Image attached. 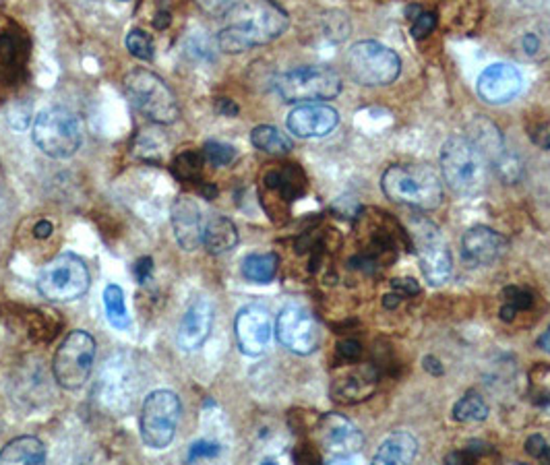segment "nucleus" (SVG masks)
Wrapping results in <instances>:
<instances>
[{"mask_svg":"<svg viewBox=\"0 0 550 465\" xmlns=\"http://www.w3.org/2000/svg\"><path fill=\"white\" fill-rule=\"evenodd\" d=\"M226 17L228 25L220 31L218 46L228 54L270 44L288 29L286 11L273 0H238Z\"/></svg>","mask_w":550,"mask_h":465,"instance_id":"f257e3e1","label":"nucleus"},{"mask_svg":"<svg viewBox=\"0 0 550 465\" xmlns=\"http://www.w3.org/2000/svg\"><path fill=\"white\" fill-rule=\"evenodd\" d=\"M381 188L393 203L422 212H432L443 201L441 180L429 166H391L385 170Z\"/></svg>","mask_w":550,"mask_h":465,"instance_id":"f03ea898","label":"nucleus"},{"mask_svg":"<svg viewBox=\"0 0 550 465\" xmlns=\"http://www.w3.org/2000/svg\"><path fill=\"white\" fill-rule=\"evenodd\" d=\"M441 172L451 191L474 195L487 182V155L466 137H451L441 149Z\"/></svg>","mask_w":550,"mask_h":465,"instance_id":"7ed1b4c3","label":"nucleus"},{"mask_svg":"<svg viewBox=\"0 0 550 465\" xmlns=\"http://www.w3.org/2000/svg\"><path fill=\"white\" fill-rule=\"evenodd\" d=\"M124 91L130 104L155 124H172L179 120L180 108L174 91L163 79L147 69H135L124 77Z\"/></svg>","mask_w":550,"mask_h":465,"instance_id":"20e7f679","label":"nucleus"},{"mask_svg":"<svg viewBox=\"0 0 550 465\" xmlns=\"http://www.w3.org/2000/svg\"><path fill=\"white\" fill-rule=\"evenodd\" d=\"M91 275L81 257L62 253L44 265L38 278V290L52 303H73L89 290Z\"/></svg>","mask_w":550,"mask_h":465,"instance_id":"39448f33","label":"nucleus"},{"mask_svg":"<svg viewBox=\"0 0 550 465\" xmlns=\"http://www.w3.org/2000/svg\"><path fill=\"white\" fill-rule=\"evenodd\" d=\"M31 137L42 154L67 160L81 147V122L69 110L48 108L36 116Z\"/></svg>","mask_w":550,"mask_h":465,"instance_id":"423d86ee","label":"nucleus"},{"mask_svg":"<svg viewBox=\"0 0 550 465\" xmlns=\"http://www.w3.org/2000/svg\"><path fill=\"white\" fill-rule=\"evenodd\" d=\"M96 362V339L88 331H71L58 345L52 360L56 383L62 389L75 391L89 381Z\"/></svg>","mask_w":550,"mask_h":465,"instance_id":"0eeeda50","label":"nucleus"},{"mask_svg":"<svg viewBox=\"0 0 550 465\" xmlns=\"http://www.w3.org/2000/svg\"><path fill=\"white\" fill-rule=\"evenodd\" d=\"M346 62H348L350 75L360 85H371V87L393 83L402 71V61L396 52L375 39H362L354 44L346 56Z\"/></svg>","mask_w":550,"mask_h":465,"instance_id":"6e6552de","label":"nucleus"},{"mask_svg":"<svg viewBox=\"0 0 550 465\" xmlns=\"http://www.w3.org/2000/svg\"><path fill=\"white\" fill-rule=\"evenodd\" d=\"M275 89L290 104L333 100L342 91V79L327 67H300L281 75Z\"/></svg>","mask_w":550,"mask_h":465,"instance_id":"1a4fd4ad","label":"nucleus"},{"mask_svg":"<svg viewBox=\"0 0 550 465\" xmlns=\"http://www.w3.org/2000/svg\"><path fill=\"white\" fill-rule=\"evenodd\" d=\"M180 420V399L168 389L149 393L141 410V436L152 449H166L174 441Z\"/></svg>","mask_w":550,"mask_h":465,"instance_id":"9d476101","label":"nucleus"},{"mask_svg":"<svg viewBox=\"0 0 550 465\" xmlns=\"http://www.w3.org/2000/svg\"><path fill=\"white\" fill-rule=\"evenodd\" d=\"M275 331H278L279 344L294 353H300V356L312 353L321 342L317 320L304 306L298 304L286 306L279 312Z\"/></svg>","mask_w":550,"mask_h":465,"instance_id":"9b49d317","label":"nucleus"},{"mask_svg":"<svg viewBox=\"0 0 550 465\" xmlns=\"http://www.w3.org/2000/svg\"><path fill=\"white\" fill-rule=\"evenodd\" d=\"M31 44L23 28L0 15V85H15L25 75Z\"/></svg>","mask_w":550,"mask_h":465,"instance_id":"f8f14e48","label":"nucleus"},{"mask_svg":"<svg viewBox=\"0 0 550 465\" xmlns=\"http://www.w3.org/2000/svg\"><path fill=\"white\" fill-rule=\"evenodd\" d=\"M135 391L137 385L133 378V369H130L129 362H124L122 356L110 358L106 369L102 370L100 383L96 387L104 408L114 411V414H124V411H129V408H133Z\"/></svg>","mask_w":550,"mask_h":465,"instance_id":"ddd939ff","label":"nucleus"},{"mask_svg":"<svg viewBox=\"0 0 550 465\" xmlns=\"http://www.w3.org/2000/svg\"><path fill=\"white\" fill-rule=\"evenodd\" d=\"M418 257H421V270L424 279L430 286H441L451 278L454 261L451 253L445 246L441 234L435 226L424 224L418 228Z\"/></svg>","mask_w":550,"mask_h":465,"instance_id":"4468645a","label":"nucleus"},{"mask_svg":"<svg viewBox=\"0 0 550 465\" xmlns=\"http://www.w3.org/2000/svg\"><path fill=\"white\" fill-rule=\"evenodd\" d=\"M317 438L321 449L333 460H346L362 449L364 438L350 420L339 414H327L319 420Z\"/></svg>","mask_w":550,"mask_h":465,"instance_id":"2eb2a0df","label":"nucleus"},{"mask_svg":"<svg viewBox=\"0 0 550 465\" xmlns=\"http://www.w3.org/2000/svg\"><path fill=\"white\" fill-rule=\"evenodd\" d=\"M234 333L238 348L246 356L263 353L271 339V317L270 311L261 304H248L240 309L234 320Z\"/></svg>","mask_w":550,"mask_h":465,"instance_id":"dca6fc26","label":"nucleus"},{"mask_svg":"<svg viewBox=\"0 0 550 465\" xmlns=\"http://www.w3.org/2000/svg\"><path fill=\"white\" fill-rule=\"evenodd\" d=\"M523 87V77L513 64L496 62L484 69V73L478 79V95L487 104L499 106L507 104L513 97L520 95Z\"/></svg>","mask_w":550,"mask_h":465,"instance_id":"f3484780","label":"nucleus"},{"mask_svg":"<svg viewBox=\"0 0 550 465\" xmlns=\"http://www.w3.org/2000/svg\"><path fill=\"white\" fill-rule=\"evenodd\" d=\"M339 124L338 110L325 104H304L292 110L288 116V129L290 133L303 139H317V137H327Z\"/></svg>","mask_w":550,"mask_h":465,"instance_id":"a211bd4d","label":"nucleus"},{"mask_svg":"<svg viewBox=\"0 0 550 465\" xmlns=\"http://www.w3.org/2000/svg\"><path fill=\"white\" fill-rule=\"evenodd\" d=\"M505 238L493 228L474 226L462 238V257L470 267H487L505 253Z\"/></svg>","mask_w":550,"mask_h":465,"instance_id":"6ab92c4d","label":"nucleus"},{"mask_svg":"<svg viewBox=\"0 0 550 465\" xmlns=\"http://www.w3.org/2000/svg\"><path fill=\"white\" fill-rule=\"evenodd\" d=\"M213 327V304L207 298H196L182 314L179 325V345L185 352L199 350Z\"/></svg>","mask_w":550,"mask_h":465,"instance_id":"aec40b11","label":"nucleus"},{"mask_svg":"<svg viewBox=\"0 0 550 465\" xmlns=\"http://www.w3.org/2000/svg\"><path fill=\"white\" fill-rule=\"evenodd\" d=\"M170 213H172L174 236L180 248L191 253L196 246L203 245V228L205 226H203L201 209L193 199H188V196L176 199Z\"/></svg>","mask_w":550,"mask_h":465,"instance_id":"412c9836","label":"nucleus"},{"mask_svg":"<svg viewBox=\"0 0 550 465\" xmlns=\"http://www.w3.org/2000/svg\"><path fill=\"white\" fill-rule=\"evenodd\" d=\"M418 453V441L410 432H393L379 447L375 455V463H385V465H399V463H410L414 461V457Z\"/></svg>","mask_w":550,"mask_h":465,"instance_id":"4be33fe9","label":"nucleus"},{"mask_svg":"<svg viewBox=\"0 0 550 465\" xmlns=\"http://www.w3.org/2000/svg\"><path fill=\"white\" fill-rule=\"evenodd\" d=\"M304 174L303 170L294 166V163H290V166H284V168H278V170H270L263 176V187L267 188L270 193H275L279 195L281 199H288V201H294L296 196H300L304 193Z\"/></svg>","mask_w":550,"mask_h":465,"instance_id":"5701e85b","label":"nucleus"},{"mask_svg":"<svg viewBox=\"0 0 550 465\" xmlns=\"http://www.w3.org/2000/svg\"><path fill=\"white\" fill-rule=\"evenodd\" d=\"M203 245L212 254L230 253L238 245V230H236L234 221L224 218V215H215V218L209 220L203 228Z\"/></svg>","mask_w":550,"mask_h":465,"instance_id":"b1692460","label":"nucleus"},{"mask_svg":"<svg viewBox=\"0 0 550 465\" xmlns=\"http://www.w3.org/2000/svg\"><path fill=\"white\" fill-rule=\"evenodd\" d=\"M46 461V447L38 436H19L6 443L0 451V463L11 465H39Z\"/></svg>","mask_w":550,"mask_h":465,"instance_id":"393cba45","label":"nucleus"},{"mask_svg":"<svg viewBox=\"0 0 550 465\" xmlns=\"http://www.w3.org/2000/svg\"><path fill=\"white\" fill-rule=\"evenodd\" d=\"M377 377L372 369H356L342 381H338L336 387H333V395L344 399V402H356V399H362L366 393H371L375 387Z\"/></svg>","mask_w":550,"mask_h":465,"instance_id":"a878e982","label":"nucleus"},{"mask_svg":"<svg viewBox=\"0 0 550 465\" xmlns=\"http://www.w3.org/2000/svg\"><path fill=\"white\" fill-rule=\"evenodd\" d=\"M278 254H248V257L242 261V275H245L248 281H254V284H270L275 278V273H278Z\"/></svg>","mask_w":550,"mask_h":465,"instance_id":"bb28decb","label":"nucleus"},{"mask_svg":"<svg viewBox=\"0 0 550 465\" xmlns=\"http://www.w3.org/2000/svg\"><path fill=\"white\" fill-rule=\"evenodd\" d=\"M251 141L254 147L261 149V152L271 155H284L292 149V141L288 139L279 129L271 127V124H261V127L253 129Z\"/></svg>","mask_w":550,"mask_h":465,"instance_id":"cd10ccee","label":"nucleus"},{"mask_svg":"<svg viewBox=\"0 0 550 465\" xmlns=\"http://www.w3.org/2000/svg\"><path fill=\"white\" fill-rule=\"evenodd\" d=\"M104 306H106L108 320L112 323L116 329H129L130 317L127 311V303H124V292L121 286L110 284L104 290Z\"/></svg>","mask_w":550,"mask_h":465,"instance_id":"c85d7f7f","label":"nucleus"},{"mask_svg":"<svg viewBox=\"0 0 550 465\" xmlns=\"http://www.w3.org/2000/svg\"><path fill=\"white\" fill-rule=\"evenodd\" d=\"M488 416V405L478 393H468L454 405V418L457 422H482Z\"/></svg>","mask_w":550,"mask_h":465,"instance_id":"c756f323","label":"nucleus"},{"mask_svg":"<svg viewBox=\"0 0 550 465\" xmlns=\"http://www.w3.org/2000/svg\"><path fill=\"white\" fill-rule=\"evenodd\" d=\"M201 168H203V155L196 152L180 154L172 163V172L176 174V179L180 180H196L201 176Z\"/></svg>","mask_w":550,"mask_h":465,"instance_id":"7c9ffc66","label":"nucleus"},{"mask_svg":"<svg viewBox=\"0 0 550 465\" xmlns=\"http://www.w3.org/2000/svg\"><path fill=\"white\" fill-rule=\"evenodd\" d=\"M124 44H127V50L130 54L139 58V61H152L155 54L152 36H147L146 31L141 29H130L127 34V39H124Z\"/></svg>","mask_w":550,"mask_h":465,"instance_id":"2f4dec72","label":"nucleus"},{"mask_svg":"<svg viewBox=\"0 0 550 465\" xmlns=\"http://www.w3.org/2000/svg\"><path fill=\"white\" fill-rule=\"evenodd\" d=\"M203 157L215 168H224L236 160V149L220 141H207L203 147Z\"/></svg>","mask_w":550,"mask_h":465,"instance_id":"473e14b6","label":"nucleus"},{"mask_svg":"<svg viewBox=\"0 0 550 465\" xmlns=\"http://www.w3.org/2000/svg\"><path fill=\"white\" fill-rule=\"evenodd\" d=\"M495 163H496V172H499V176L507 182V185H513V182L521 179L523 166H521V160L517 155L501 152L499 155L495 157Z\"/></svg>","mask_w":550,"mask_h":465,"instance_id":"72a5a7b5","label":"nucleus"},{"mask_svg":"<svg viewBox=\"0 0 550 465\" xmlns=\"http://www.w3.org/2000/svg\"><path fill=\"white\" fill-rule=\"evenodd\" d=\"M170 0H143V6H149V21L155 29H166L172 21V11H170Z\"/></svg>","mask_w":550,"mask_h":465,"instance_id":"f704fd0d","label":"nucleus"},{"mask_svg":"<svg viewBox=\"0 0 550 465\" xmlns=\"http://www.w3.org/2000/svg\"><path fill=\"white\" fill-rule=\"evenodd\" d=\"M238 0H195V4L209 17H226Z\"/></svg>","mask_w":550,"mask_h":465,"instance_id":"c9c22d12","label":"nucleus"},{"mask_svg":"<svg viewBox=\"0 0 550 465\" xmlns=\"http://www.w3.org/2000/svg\"><path fill=\"white\" fill-rule=\"evenodd\" d=\"M505 298H507V304L511 306V309H515V312L529 309L534 303L532 294L526 290H520V287H509V290H505Z\"/></svg>","mask_w":550,"mask_h":465,"instance_id":"e433bc0d","label":"nucleus"},{"mask_svg":"<svg viewBox=\"0 0 550 465\" xmlns=\"http://www.w3.org/2000/svg\"><path fill=\"white\" fill-rule=\"evenodd\" d=\"M220 453V447L212 441H196L191 451H188V461L195 460H212Z\"/></svg>","mask_w":550,"mask_h":465,"instance_id":"4c0bfd02","label":"nucleus"},{"mask_svg":"<svg viewBox=\"0 0 550 465\" xmlns=\"http://www.w3.org/2000/svg\"><path fill=\"white\" fill-rule=\"evenodd\" d=\"M435 15L432 12H421L414 19V25H412V34H414V37H427L432 29H435Z\"/></svg>","mask_w":550,"mask_h":465,"instance_id":"58836bf2","label":"nucleus"},{"mask_svg":"<svg viewBox=\"0 0 550 465\" xmlns=\"http://www.w3.org/2000/svg\"><path fill=\"white\" fill-rule=\"evenodd\" d=\"M526 451L532 457H536V460H546V461L550 460V447L540 435H534V436L528 438Z\"/></svg>","mask_w":550,"mask_h":465,"instance_id":"ea45409f","label":"nucleus"},{"mask_svg":"<svg viewBox=\"0 0 550 465\" xmlns=\"http://www.w3.org/2000/svg\"><path fill=\"white\" fill-rule=\"evenodd\" d=\"M391 286H393V290H396L397 294H402V296H414V294L421 292V287H418V281H414L412 278L393 279Z\"/></svg>","mask_w":550,"mask_h":465,"instance_id":"a19ab883","label":"nucleus"},{"mask_svg":"<svg viewBox=\"0 0 550 465\" xmlns=\"http://www.w3.org/2000/svg\"><path fill=\"white\" fill-rule=\"evenodd\" d=\"M360 352H362V348H360V344L358 342H352V339H348V342H342V344L338 345V353L344 360H348V362H352V360H356L360 356Z\"/></svg>","mask_w":550,"mask_h":465,"instance_id":"79ce46f5","label":"nucleus"},{"mask_svg":"<svg viewBox=\"0 0 550 465\" xmlns=\"http://www.w3.org/2000/svg\"><path fill=\"white\" fill-rule=\"evenodd\" d=\"M152 271H154V261L149 257H143L135 263V275H137V281H139V284H146L149 275H152Z\"/></svg>","mask_w":550,"mask_h":465,"instance_id":"37998d69","label":"nucleus"},{"mask_svg":"<svg viewBox=\"0 0 550 465\" xmlns=\"http://www.w3.org/2000/svg\"><path fill=\"white\" fill-rule=\"evenodd\" d=\"M532 141L536 143V145H540L542 149H548L550 147V127H538L532 133Z\"/></svg>","mask_w":550,"mask_h":465,"instance_id":"c03bdc74","label":"nucleus"},{"mask_svg":"<svg viewBox=\"0 0 550 465\" xmlns=\"http://www.w3.org/2000/svg\"><path fill=\"white\" fill-rule=\"evenodd\" d=\"M424 369H427V372H430V375H437V377L443 375V366L441 362H438V358L435 356L424 358Z\"/></svg>","mask_w":550,"mask_h":465,"instance_id":"a18cd8bd","label":"nucleus"},{"mask_svg":"<svg viewBox=\"0 0 550 465\" xmlns=\"http://www.w3.org/2000/svg\"><path fill=\"white\" fill-rule=\"evenodd\" d=\"M521 44H523V50L528 52V54H534L536 50H538V46H540V39L536 37L534 34H528V36H523V39H521Z\"/></svg>","mask_w":550,"mask_h":465,"instance_id":"49530a36","label":"nucleus"},{"mask_svg":"<svg viewBox=\"0 0 550 465\" xmlns=\"http://www.w3.org/2000/svg\"><path fill=\"white\" fill-rule=\"evenodd\" d=\"M34 234H36V238H48V236L52 234V224L46 220L38 221L36 228H34Z\"/></svg>","mask_w":550,"mask_h":465,"instance_id":"de8ad7c7","label":"nucleus"},{"mask_svg":"<svg viewBox=\"0 0 550 465\" xmlns=\"http://www.w3.org/2000/svg\"><path fill=\"white\" fill-rule=\"evenodd\" d=\"M220 110H221V112H224L226 116L238 114V106H236V104L230 102V100H220Z\"/></svg>","mask_w":550,"mask_h":465,"instance_id":"09e8293b","label":"nucleus"},{"mask_svg":"<svg viewBox=\"0 0 550 465\" xmlns=\"http://www.w3.org/2000/svg\"><path fill=\"white\" fill-rule=\"evenodd\" d=\"M538 345H540L542 350L550 353V327H548V329H546L545 333H542V337L538 339Z\"/></svg>","mask_w":550,"mask_h":465,"instance_id":"8fccbe9b","label":"nucleus"},{"mask_svg":"<svg viewBox=\"0 0 550 465\" xmlns=\"http://www.w3.org/2000/svg\"><path fill=\"white\" fill-rule=\"evenodd\" d=\"M399 300H402V298H399V296H397V294H389V296H385V300H383V304H385V306H388V309H396V306L399 304Z\"/></svg>","mask_w":550,"mask_h":465,"instance_id":"3c124183","label":"nucleus"},{"mask_svg":"<svg viewBox=\"0 0 550 465\" xmlns=\"http://www.w3.org/2000/svg\"><path fill=\"white\" fill-rule=\"evenodd\" d=\"M529 3H536V4H538V3H548V0H529Z\"/></svg>","mask_w":550,"mask_h":465,"instance_id":"603ef678","label":"nucleus"}]
</instances>
